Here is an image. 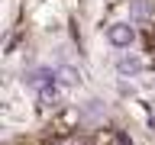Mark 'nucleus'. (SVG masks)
I'll use <instances>...</instances> for the list:
<instances>
[{"label": "nucleus", "instance_id": "obj_3", "mask_svg": "<svg viewBox=\"0 0 155 145\" xmlns=\"http://www.w3.org/2000/svg\"><path fill=\"white\" fill-rule=\"evenodd\" d=\"M133 10L139 13V16H145V13H149V7H145V0H133Z\"/></svg>", "mask_w": 155, "mask_h": 145}, {"label": "nucleus", "instance_id": "obj_2", "mask_svg": "<svg viewBox=\"0 0 155 145\" xmlns=\"http://www.w3.org/2000/svg\"><path fill=\"white\" fill-rule=\"evenodd\" d=\"M116 68H120V74H136V71L142 68V61H139L136 55H123L120 61H116Z\"/></svg>", "mask_w": 155, "mask_h": 145}, {"label": "nucleus", "instance_id": "obj_1", "mask_svg": "<svg viewBox=\"0 0 155 145\" xmlns=\"http://www.w3.org/2000/svg\"><path fill=\"white\" fill-rule=\"evenodd\" d=\"M107 39H110L113 45H120V48H129L133 39H136V29L129 26V23H113V26L107 29Z\"/></svg>", "mask_w": 155, "mask_h": 145}]
</instances>
